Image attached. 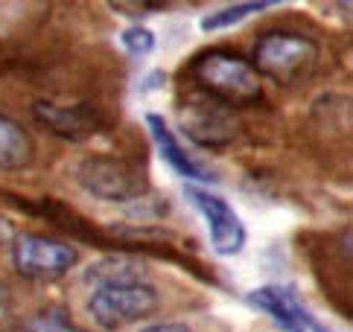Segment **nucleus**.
<instances>
[{"label":"nucleus","instance_id":"7ed1b4c3","mask_svg":"<svg viewBox=\"0 0 353 332\" xmlns=\"http://www.w3.org/2000/svg\"><path fill=\"white\" fill-rule=\"evenodd\" d=\"M161 306L158 289L149 283H108V286H94L91 298H88V315L94 321L114 332L134 321H143Z\"/></svg>","mask_w":353,"mask_h":332},{"label":"nucleus","instance_id":"9b49d317","mask_svg":"<svg viewBox=\"0 0 353 332\" xmlns=\"http://www.w3.org/2000/svg\"><path fill=\"white\" fill-rule=\"evenodd\" d=\"M32 163V137L18 120L0 114V169L18 172Z\"/></svg>","mask_w":353,"mask_h":332},{"label":"nucleus","instance_id":"1a4fd4ad","mask_svg":"<svg viewBox=\"0 0 353 332\" xmlns=\"http://www.w3.org/2000/svg\"><path fill=\"white\" fill-rule=\"evenodd\" d=\"M146 129H149V134H152V143L158 146L161 158L167 160L181 178H187V181H201V184L213 181V172L205 169L199 160H193V155H187L184 146L175 140V134L170 132V125L163 117H158V114H146Z\"/></svg>","mask_w":353,"mask_h":332},{"label":"nucleus","instance_id":"6e6552de","mask_svg":"<svg viewBox=\"0 0 353 332\" xmlns=\"http://www.w3.org/2000/svg\"><path fill=\"white\" fill-rule=\"evenodd\" d=\"M245 303L260 315H266L283 332H315V326H319L315 315L304 306V300H301V295L292 286L269 283V286L251 289L245 295Z\"/></svg>","mask_w":353,"mask_h":332},{"label":"nucleus","instance_id":"ddd939ff","mask_svg":"<svg viewBox=\"0 0 353 332\" xmlns=\"http://www.w3.org/2000/svg\"><path fill=\"white\" fill-rule=\"evenodd\" d=\"M272 6V0H251V3H234V6H225L219 12H210V15L201 18V30L205 32H216V30H228L234 23L245 21L257 12H266Z\"/></svg>","mask_w":353,"mask_h":332},{"label":"nucleus","instance_id":"f03ea898","mask_svg":"<svg viewBox=\"0 0 353 332\" xmlns=\"http://www.w3.org/2000/svg\"><path fill=\"white\" fill-rule=\"evenodd\" d=\"M254 70L260 79H272L277 85H295L319 65V44L304 32L272 30L254 47Z\"/></svg>","mask_w":353,"mask_h":332},{"label":"nucleus","instance_id":"2eb2a0df","mask_svg":"<svg viewBox=\"0 0 353 332\" xmlns=\"http://www.w3.org/2000/svg\"><path fill=\"white\" fill-rule=\"evenodd\" d=\"M120 44L132 56H149L155 50V32L146 27H129L125 32H120Z\"/></svg>","mask_w":353,"mask_h":332},{"label":"nucleus","instance_id":"f257e3e1","mask_svg":"<svg viewBox=\"0 0 353 332\" xmlns=\"http://www.w3.org/2000/svg\"><path fill=\"white\" fill-rule=\"evenodd\" d=\"M193 79L199 91L225 102V105H248L263 96V79L248 59L228 50H208L193 61Z\"/></svg>","mask_w":353,"mask_h":332},{"label":"nucleus","instance_id":"9d476101","mask_svg":"<svg viewBox=\"0 0 353 332\" xmlns=\"http://www.w3.org/2000/svg\"><path fill=\"white\" fill-rule=\"evenodd\" d=\"M35 120H39L50 134H56L61 140H85L97 132V120L88 108L77 105H53V102H35Z\"/></svg>","mask_w":353,"mask_h":332},{"label":"nucleus","instance_id":"39448f33","mask_svg":"<svg viewBox=\"0 0 353 332\" xmlns=\"http://www.w3.org/2000/svg\"><path fill=\"white\" fill-rule=\"evenodd\" d=\"M179 129L199 146L219 149L231 143L239 132V120L231 105L196 91L179 102Z\"/></svg>","mask_w":353,"mask_h":332},{"label":"nucleus","instance_id":"20e7f679","mask_svg":"<svg viewBox=\"0 0 353 332\" xmlns=\"http://www.w3.org/2000/svg\"><path fill=\"white\" fill-rule=\"evenodd\" d=\"M77 181L85 193L111 204L134 201L149 193V181L141 166H134L132 160H123V158H108V155L85 158L77 166Z\"/></svg>","mask_w":353,"mask_h":332},{"label":"nucleus","instance_id":"f3484780","mask_svg":"<svg viewBox=\"0 0 353 332\" xmlns=\"http://www.w3.org/2000/svg\"><path fill=\"white\" fill-rule=\"evenodd\" d=\"M315 332H330V329H327V326H321V324H319V326H315Z\"/></svg>","mask_w":353,"mask_h":332},{"label":"nucleus","instance_id":"0eeeda50","mask_svg":"<svg viewBox=\"0 0 353 332\" xmlns=\"http://www.w3.org/2000/svg\"><path fill=\"white\" fill-rule=\"evenodd\" d=\"M184 196L201 213V219H205L213 251L219 257H236L245 248V225L234 213L231 204L201 187H184Z\"/></svg>","mask_w":353,"mask_h":332},{"label":"nucleus","instance_id":"423d86ee","mask_svg":"<svg viewBox=\"0 0 353 332\" xmlns=\"http://www.w3.org/2000/svg\"><path fill=\"white\" fill-rule=\"evenodd\" d=\"M77 248L41 234H21L12 242L15 271L27 280H59L77 265Z\"/></svg>","mask_w":353,"mask_h":332},{"label":"nucleus","instance_id":"dca6fc26","mask_svg":"<svg viewBox=\"0 0 353 332\" xmlns=\"http://www.w3.org/2000/svg\"><path fill=\"white\" fill-rule=\"evenodd\" d=\"M141 332H190V326H184L179 321H170V324H152V326H146Z\"/></svg>","mask_w":353,"mask_h":332},{"label":"nucleus","instance_id":"4468645a","mask_svg":"<svg viewBox=\"0 0 353 332\" xmlns=\"http://www.w3.org/2000/svg\"><path fill=\"white\" fill-rule=\"evenodd\" d=\"M27 332H85L65 306H44L27 321Z\"/></svg>","mask_w":353,"mask_h":332},{"label":"nucleus","instance_id":"f8f14e48","mask_svg":"<svg viewBox=\"0 0 353 332\" xmlns=\"http://www.w3.org/2000/svg\"><path fill=\"white\" fill-rule=\"evenodd\" d=\"M88 283L108 286V283H146V268L123 257H108L103 262H94L85 274Z\"/></svg>","mask_w":353,"mask_h":332}]
</instances>
